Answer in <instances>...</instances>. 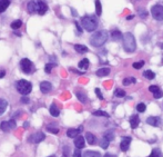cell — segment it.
Masks as SVG:
<instances>
[{"label": "cell", "mask_w": 163, "mask_h": 157, "mask_svg": "<svg viewBox=\"0 0 163 157\" xmlns=\"http://www.w3.org/2000/svg\"><path fill=\"white\" fill-rule=\"evenodd\" d=\"M108 40V32L105 30L98 31L90 38V43L93 47H100Z\"/></svg>", "instance_id": "obj_1"}, {"label": "cell", "mask_w": 163, "mask_h": 157, "mask_svg": "<svg viewBox=\"0 0 163 157\" xmlns=\"http://www.w3.org/2000/svg\"><path fill=\"white\" fill-rule=\"evenodd\" d=\"M122 38H123V49L126 52H133L137 48V43H135V39H134L133 35L126 32Z\"/></svg>", "instance_id": "obj_2"}, {"label": "cell", "mask_w": 163, "mask_h": 157, "mask_svg": "<svg viewBox=\"0 0 163 157\" xmlns=\"http://www.w3.org/2000/svg\"><path fill=\"white\" fill-rule=\"evenodd\" d=\"M81 24L87 31H94L98 27V19L94 16H84L81 19Z\"/></svg>", "instance_id": "obj_3"}, {"label": "cell", "mask_w": 163, "mask_h": 157, "mask_svg": "<svg viewBox=\"0 0 163 157\" xmlns=\"http://www.w3.org/2000/svg\"><path fill=\"white\" fill-rule=\"evenodd\" d=\"M17 90L21 95H28V94L31 93V90H32V85H31V83H29L28 80H25V79H21L17 83Z\"/></svg>", "instance_id": "obj_4"}, {"label": "cell", "mask_w": 163, "mask_h": 157, "mask_svg": "<svg viewBox=\"0 0 163 157\" xmlns=\"http://www.w3.org/2000/svg\"><path fill=\"white\" fill-rule=\"evenodd\" d=\"M20 68L25 74H31L32 70H34V65H32V63L29 59L23 58L20 61Z\"/></svg>", "instance_id": "obj_5"}, {"label": "cell", "mask_w": 163, "mask_h": 157, "mask_svg": "<svg viewBox=\"0 0 163 157\" xmlns=\"http://www.w3.org/2000/svg\"><path fill=\"white\" fill-rule=\"evenodd\" d=\"M151 13L154 19L156 20H163V6L161 4H155L151 9Z\"/></svg>", "instance_id": "obj_6"}, {"label": "cell", "mask_w": 163, "mask_h": 157, "mask_svg": "<svg viewBox=\"0 0 163 157\" xmlns=\"http://www.w3.org/2000/svg\"><path fill=\"white\" fill-rule=\"evenodd\" d=\"M45 138H46V135H45L43 133L39 132V133H36V134H34V135L31 136V137L29 138V142L34 143V144H38V143L42 142Z\"/></svg>", "instance_id": "obj_7"}, {"label": "cell", "mask_w": 163, "mask_h": 157, "mask_svg": "<svg viewBox=\"0 0 163 157\" xmlns=\"http://www.w3.org/2000/svg\"><path fill=\"white\" fill-rule=\"evenodd\" d=\"M130 142H131V137H124L120 143V148L122 152H126L129 149L130 146Z\"/></svg>", "instance_id": "obj_8"}, {"label": "cell", "mask_w": 163, "mask_h": 157, "mask_svg": "<svg viewBox=\"0 0 163 157\" xmlns=\"http://www.w3.org/2000/svg\"><path fill=\"white\" fill-rule=\"evenodd\" d=\"M27 9L30 13H38V1L37 0H32L30 1L28 6H27Z\"/></svg>", "instance_id": "obj_9"}, {"label": "cell", "mask_w": 163, "mask_h": 157, "mask_svg": "<svg viewBox=\"0 0 163 157\" xmlns=\"http://www.w3.org/2000/svg\"><path fill=\"white\" fill-rule=\"evenodd\" d=\"M40 89L43 94H48L52 89V85H51L49 81H42L40 84Z\"/></svg>", "instance_id": "obj_10"}, {"label": "cell", "mask_w": 163, "mask_h": 157, "mask_svg": "<svg viewBox=\"0 0 163 157\" xmlns=\"http://www.w3.org/2000/svg\"><path fill=\"white\" fill-rule=\"evenodd\" d=\"M75 148L78 149H81L83 148L84 146H86V143H84V138L82 136H77L75 137Z\"/></svg>", "instance_id": "obj_11"}, {"label": "cell", "mask_w": 163, "mask_h": 157, "mask_svg": "<svg viewBox=\"0 0 163 157\" xmlns=\"http://www.w3.org/2000/svg\"><path fill=\"white\" fill-rule=\"evenodd\" d=\"M48 11V6L43 1H38V13L39 15H45Z\"/></svg>", "instance_id": "obj_12"}, {"label": "cell", "mask_w": 163, "mask_h": 157, "mask_svg": "<svg viewBox=\"0 0 163 157\" xmlns=\"http://www.w3.org/2000/svg\"><path fill=\"white\" fill-rule=\"evenodd\" d=\"M139 124H140V118H139V116L137 115H132L131 117H130V125H131V128H135L139 126Z\"/></svg>", "instance_id": "obj_13"}, {"label": "cell", "mask_w": 163, "mask_h": 157, "mask_svg": "<svg viewBox=\"0 0 163 157\" xmlns=\"http://www.w3.org/2000/svg\"><path fill=\"white\" fill-rule=\"evenodd\" d=\"M146 123L153 126V127H158L160 125V118L159 117H155V116H152V117H149L146 119Z\"/></svg>", "instance_id": "obj_14"}, {"label": "cell", "mask_w": 163, "mask_h": 157, "mask_svg": "<svg viewBox=\"0 0 163 157\" xmlns=\"http://www.w3.org/2000/svg\"><path fill=\"white\" fill-rule=\"evenodd\" d=\"M11 0H0V13H4L6 9L9 7Z\"/></svg>", "instance_id": "obj_15"}, {"label": "cell", "mask_w": 163, "mask_h": 157, "mask_svg": "<svg viewBox=\"0 0 163 157\" xmlns=\"http://www.w3.org/2000/svg\"><path fill=\"white\" fill-rule=\"evenodd\" d=\"M86 139H87V142H88L90 145H94L96 144V137H94V135L93 134H91V133H87L86 134Z\"/></svg>", "instance_id": "obj_16"}, {"label": "cell", "mask_w": 163, "mask_h": 157, "mask_svg": "<svg viewBox=\"0 0 163 157\" xmlns=\"http://www.w3.org/2000/svg\"><path fill=\"white\" fill-rule=\"evenodd\" d=\"M110 74V69L109 68H101L96 71V76L99 77H105V76H108Z\"/></svg>", "instance_id": "obj_17"}, {"label": "cell", "mask_w": 163, "mask_h": 157, "mask_svg": "<svg viewBox=\"0 0 163 157\" xmlns=\"http://www.w3.org/2000/svg\"><path fill=\"white\" fill-rule=\"evenodd\" d=\"M79 133H80L79 129H68L67 136L70 137V138H75L77 136L79 135Z\"/></svg>", "instance_id": "obj_18"}, {"label": "cell", "mask_w": 163, "mask_h": 157, "mask_svg": "<svg viewBox=\"0 0 163 157\" xmlns=\"http://www.w3.org/2000/svg\"><path fill=\"white\" fill-rule=\"evenodd\" d=\"M75 51H78L79 54H83V52H87L89 50L88 47L83 46V45H75Z\"/></svg>", "instance_id": "obj_19"}, {"label": "cell", "mask_w": 163, "mask_h": 157, "mask_svg": "<svg viewBox=\"0 0 163 157\" xmlns=\"http://www.w3.org/2000/svg\"><path fill=\"white\" fill-rule=\"evenodd\" d=\"M8 107V102L4 99H0V115H2Z\"/></svg>", "instance_id": "obj_20"}, {"label": "cell", "mask_w": 163, "mask_h": 157, "mask_svg": "<svg viewBox=\"0 0 163 157\" xmlns=\"http://www.w3.org/2000/svg\"><path fill=\"white\" fill-rule=\"evenodd\" d=\"M111 36H112L113 40H115V41L120 40V39L123 37V36H122V34L120 32V31H119V30H113L112 32H111Z\"/></svg>", "instance_id": "obj_21"}, {"label": "cell", "mask_w": 163, "mask_h": 157, "mask_svg": "<svg viewBox=\"0 0 163 157\" xmlns=\"http://www.w3.org/2000/svg\"><path fill=\"white\" fill-rule=\"evenodd\" d=\"M50 114L53 116V117H58L59 116V114H60V111L58 109V107L56 106V105H51V107H50Z\"/></svg>", "instance_id": "obj_22"}, {"label": "cell", "mask_w": 163, "mask_h": 157, "mask_svg": "<svg viewBox=\"0 0 163 157\" xmlns=\"http://www.w3.org/2000/svg\"><path fill=\"white\" fill-rule=\"evenodd\" d=\"M83 157H101V155L98 152H94V150H87L84 153Z\"/></svg>", "instance_id": "obj_23"}, {"label": "cell", "mask_w": 163, "mask_h": 157, "mask_svg": "<svg viewBox=\"0 0 163 157\" xmlns=\"http://www.w3.org/2000/svg\"><path fill=\"white\" fill-rule=\"evenodd\" d=\"M89 67V59H87V58H84V59H82L81 61L79 63V68H81V69H88Z\"/></svg>", "instance_id": "obj_24"}, {"label": "cell", "mask_w": 163, "mask_h": 157, "mask_svg": "<svg viewBox=\"0 0 163 157\" xmlns=\"http://www.w3.org/2000/svg\"><path fill=\"white\" fill-rule=\"evenodd\" d=\"M75 95H77V97L79 98V100L81 102H87V96H86V95H84L82 91H77V93H75Z\"/></svg>", "instance_id": "obj_25"}, {"label": "cell", "mask_w": 163, "mask_h": 157, "mask_svg": "<svg viewBox=\"0 0 163 157\" xmlns=\"http://www.w3.org/2000/svg\"><path fill=\"white\" fill-rule=\"evenodd\" d=\"M143 76L148 78V79H154L155 77V74L153 71H151V70H145V71L143 72Z\"/></svg>", "instance_id": "obj_26"}, {"label": "cell", "mask_w": 163, "mask_h": 157, "mask_svg": "<svg viewBox=\"0 0 163 157\" xmlns=\"http://www.w3.org/2000/svg\"><path fill=\"white\" fill-rule=\"evenodd\" d=\"M96 16H101V13H102V7H101V4L99 0H96Z\"/></svg>", "instance_id": "obj_27"}, {"label": "cell", "mask_w": 163, "mask_h": 157, "mask_svg": "<svg viewBox=\"0 0 163 157\" xmlns=\"http://www.w3.org/2000/svg\"><path fill=\"white\" fill-rule=\"evenodd\" d=\"M92 114H93V116H99V117H110L108 113H105V111H93Z\"/></svg>", "instance_id": "obj_28"}, {"label": "cell", "mask_w": 163, "mask_h": 157, "mask_svg": "<svg viewBox=\"0 0 163 157\" xmlns=\"http://www.w3.org/2000/svg\"><path fill=\"white\" fill-rule=\"evenodd\" d=\"M103 137H105V139H108L109 142H111V140L114 139V134H113L112 130H109V132L105 133V136H103Z\"/></svg>", "instance_id": "obj_29"}, {"label": "cell", "mask_w": 163, "mask_h": 157, "mask_svg": "<svg viewBox=\"0 0 163 157\" xmlns=\"http://www.w3.org/2000/svg\"><path fill=\"white\" fill-rule=\"evenodd\" d=\"M0 128H1V130H4V132H9V130H10L8 122H2V123L0 124Z\"/></svg>", "instance_id": "obj_30"}, {"label": "cell", "mask_w": 163, "mask_h": 157, "mask_svg": "<svg viewBox=\"0 0 163 157\" xmlns=\"http://www.w3.org/2000/svg\"><path fill=\"white\" fill-rule=\"evenodd\" d=\"M21 25H22V22H21V20H15V21L11 24V28H12L13 30L16 29H19L21 27Z\"/></svg>", "instance_id": "obj_31"}, {"label": "cell", "mask_w": 163, "mask_h": 157, "mask_svg": "<svg viewBox=\"0 0 163 157\" xmlns=\"http://www.w3.org/2000/svg\"><path fill=\"white\" fill-rule=\"evenodd\" d=\"M133 68L134 69H140V68H142L144 66V60H140V61H135L133 63Z\"/></svg>", "instance_id": "obj_32"}, {"label": "cell", "mask_w": 163, "mask_h": 157, "mask_svg": "<svg viewBox=\"0 0 163 157\" xmlns=\"http://www.w3.org/2000/svg\"><path fill=\"white\" fill-rule=\"evenodd\" d=\"M53 67H56V64H51V63H49V64H47L46 66H45V71H46L47 74H50Z\"/></svg>", "instance_id": "obj_33"}, {"label": "cell", "mask_w": 163, "mask_h": 157, "mask_svg": "<svg viewBox=\"0 0 163 157\" xmlns=\"http://www.w3.org/2000/svg\"><path fill=\"white\" fill-rule=\"evenodd\" d=\"M109 143H110V142H109L108 139H105V137H103V138L101 139V142H100V146L103 149H107L108 148V146H109Z\"/></svg>", "instance_id": "obj_34"}, {"label": "cell", "mask_w": 163, "mask_h": 157, "mask_svg": "<svg viewBox=\"0 0 163 157\" xmlns=\"http://www.w3.org/2000/svg\"><path fill=\"white\" fill-rule=\"evenodd\" d=\"M135 81H137V80H135V78H133V77H131V78H126V79L123 80V85H124V86H129L131 83H132V84H134Z\"/></svg>", "instance_id": "obj_35"}, {"label": "cell", "mask_w": 163, "mask_h": 157, "mask_svg": "<svg viewBox=\"0 0 163 157\" xmlns=\"http://www.w3.org/2000/svg\"><path fill=\"white\" fill-rule=\"evenodd\" d=\"M137 111H138L139 113H144V111H145V105H144L143 102L138 104V106H137Z\"/></svg>", "instance_id": "obj_36"}, {"label": "cell", "mask_w": 163, "mask_h": 157, "mask_svg": "<svg viewBox=\"0 0 163 157\" xmlns=\"http://www.w3.org/2000/svg\"><path fill=\"white\" fill-rule=\"evenodd\" d=\"M149 157H161V152H160V149H153Z\"/></svg>", "instance_id": "obj_37"}, {"label": "cell", "mask_w": 163, "mask_h": 157, "mask_svg": "<svg viewBox=\"0 0 163 157\" xmlns=\"http://www.w3.org/2000/svg\"><path fill=\"white\" fill-rule=\"evenodd\" d=\"M70 156V147L69 146H64L63 147V157Z\"/></svg>", "instance_id": "obj_38"}, {"label": "cell", "mask_w": 163, "mask_h": 157, "mask_svg": "<svg viewBox=\"0 0 163 157\" xmlns=\"http://www.w3.org/2000/svg\"><path fill=\"white\" fill-rule=\"evenodd\" d=\"M114 95H115L117 97H123V96H126V91L122 89H117L115 93H114Z\"/></svg>", "instance_id": "obj_39"}, {"label": "cell", "mask_w": 163, "mask_h": 157, "mask_svg": "<svg viewBox=\"0 0 163 157\" xmlns=\"http://www.w3.org/2000/svg\"><path fill=\"white\" fill-rule=\"evenodd\" d=\"M163 96V93L161 91V90H156L155 93H153V97L155 98V99H159V98H162Z\"/></svg>", "instance_id": "obj_40"}, {"label": "cell", "mask_w": 163, "mask_h": 157, "mask_svg": "<svg viewBox=\"0 0 163 157\" xmlns=\"http://www.w3.org/2000/svg\"><path fill=\"white\" fill-rule=\"evenodd\" d=\"M47 130H48V132H51L52 134H58V133H59V129H58V128L51 127V126H48V127H47Z\"/></svg>", "instance_id": "obj_41"}, {"label": "cell", "mask_w": 163, "mask_h": 157, "mask_svg": "<svg viewBox=\"0 0 163 157\" xmlns=\"http://www.w3.org/2000/svg\"><path fill=\"white\" fill-rule=\"evenodd\" d=\"M8 124H9V127H10V129H15L16 128V120H13V119H11V120H9L8 122Z\"/></svg>", "instance_id": "obj_42"}, {"label": "cell", "mask_w": 163, "mask_h": 157, "mask_svg": "<svg viewBox=\"0 0 163 157\" xmlns=\"http://www.w3.org/2000/svg\"><path fill=\"white\" fill-rule=\"evenodd\" d=\"M94 91H96V96L99 97V99H101V100H103V96H102V94H101L100 89H99V88H96V89H94Z\"/></svg>", "instance_id": "obj_43"}, {"label": "cell", "mask_w": 163, "mask_h": 157, "mask_svg": "<svg viewBox=\"0 0 163 157\" xmlns=\"http://www.w3.org/2000/svg\"><path fill=\"white\" fill-rule=\"evenodd\" d=\"M149 90H150L151 93H155L156 90H159V87L158 86H155V85H152L149 87Z\"/></svg>", "instance_id": "obj_44"}, {"label": "cell", "mask_w": 163, "mask_h": 157, "mask_svg": "<svg viewBox=\"0 0 163 157\" xmlns=\"http://www.w3.org/2000/svg\"><path fill=\"white\" fill-rule=\"evenodd\" d=\"M139 15L141 16V18H142V19H145V18L148 17V13H145V11H143V10H141V11H139Z\"/></svg>", "instance_id": "obj_45"}, {"label": "cell", "mask_w": 163, "mask_h": 157, "mask_svg": "<svg viewBox=\"0 0 163 157\" xmlns=\"http://www.w3.org/2000/svg\"><path fill=\"white\" fill-rule=\"evenodd\" d=\"M73 157H82V156H81V152H80L78 148H77L75 152H73Z\"/></svg>", "instance_id": "obj_46"}, {"label": "cell", "mask_w": 163, "mask_h": 157, "mask_svg": "<svg viewBox=\"0 0 163 157\" xmlns=\"http://www.w3.org/2000/svg\"><path fill=\"white\" fill-rule=\"evenodd\" d=\"M21 102H23V104H27V102H29V99H28L27 97H23L22 99H21Z\"/></svg>", "instance_id": "obj_47"}, {"label": "cell", "mask_w": 163, "mask_h": 157, "mask_svg": "<svg viewBox=\"0 0 163 157\" xmlns=\"http://www.w3.org/2000/svg\"><path fill=\"white\" fill-rule=\"evenodd\" d=\"M75 26H77V28H78V30H79L80 32H82V29H81V27L79 26V24H78V22H75Z\"/></svg>", "instance_id": "obj_48"}, {"label": "cell", "mask_w": 163, "mask_h": 157, "mask_svg": "<svg viewBox=\"0 0 163 157\" xmlns=\"http://www.w3.org/2000/svg\"><path fill=\"white\" fill-rule=\"evenodd\" d=\"M133 18H134L133 15H130V16H128V17H126V20H132Z\"/></svg>", "instance_id": "obj_49"}, {"label": "cell", "mask_w": 163, "mask_h": 157, "mask_svg": "<svg viewBox=\"0 0 163 157\" xmlns=\"http://www.w3.org/2000/svg\"><path fill=\"white\" fill-rule=\"evenodd\" d=\"M29 127V123L28 122H26L25 124H23V128H28Z\"/></svg>", "instance_id": "obj_50"}, {"label": "cell", "mask_w": 163, "mask_h": 157, "mask_svg": "<svg viewBox=\"0 0 163 157\" xmlns=\"http://www.w3.org/2000/svg\"><path fill=\"white\" fill-rule=\"evenodd\" d=\"M4 74H6V72H4V70H2V71L0 72V78H2V77H4Z\"/></svg>", "instance_id": "obj_51"}, {"label": "cell", "mask_w": 163, "mask_h": 157, "mask_svg": "<svg viewBox=\"0 0 163 157\" xmlns=\"http://www.w3.org/2000/svg\"><path fill=\"white\" fill-rule=\"evenodd\" d=\"M105 157H115V156H113V155H110V154H107Z\"/></svg>", "instance_id": "obj_52"}, {"label": "cell", "mask_w": 163, "mask_h": 157, "mask_svg": "<svg viewBox=\"0 0 163 157\" xmlns=\"http://www.w3.org/2000/svg\"><path fill=\"white\" fill-rule=\"evenodd\" d=\"M49 157H56V156H49Z\"/></svg>", "instance_id": "obj_53"}]
</instances>
